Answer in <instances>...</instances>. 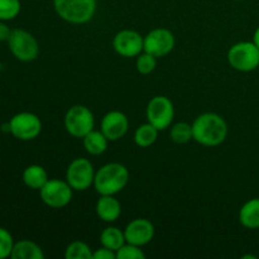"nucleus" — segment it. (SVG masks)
<instances>
[{"instance_id":"1","label":"nucleus","mask_w":259,"mask_h":259,"mask_svg":"<svg viewBox=\"0 0 259 259\" xmlns=\"http://www.w3.org/2000/svg\"><path fill=\"white\" fill-rule=\"evenodd\" d=\"M228 137V124L217 113H204L192 123V139L205 147H217Z\"/></svg>"},{"instance_id":"2","label":"nucleus","mask_w":259,"mask_h":259,"mask_svg":"<svg viewBox=\"0 0 259 259\" xmlns=\"http://www.w3.org/2000/svg\"><path fill=\"white\" fill-rule=\"evenodd\" d=\"M129 182V169L119 162H110L96 171L94 189L99 195L119 194Z\"/></svg>"},{"instance_id":"3","label":"nucleus","mask_w":259,"mask_h":259,"mask_svg":"<svg viewBox=\"0 0 259 259\" xmlns=\"http://www.w3.org/2000/svg\"><path fill=\"white\" fill-rule=\"evenodd\" d=\"M96 0H53V8L61 19L71 24H85L96 13Z\"/></svg>"},{"instance_id":"4","label":"nucleus","mask_w":259,"mask_h":259,"mask_svg":"<svg viewBox=\"0 0 259 259\" xmlns=\"http://www.w3.org/2000/svg\"><path fill=\"white\" fill-rule=\"evenodd\" d=\"M228 62L234 70L250 72L259 67V48L253 42H238L228 51Z\"/></svg>"},{"instance_id":"5","label":"nucleus","mask_w":259,"mask_h":259,"mask_svg":"<svg viewBox=\"0 0 259 259\" xmlns=\"http://www.w3.org/2000/svg\"><path fill=\"white\" fill-rule=\"evenodd\" d=\"M65 129L73 138L82 139L83 137L95 128V118L88 106L73 105L65 115Z\"/></svg>"},{"instance_id":"6","label":"nucleus","mask_w":259,"mask_h":259,"mask_svg":"<svg viewBox=\"0 0 259 259\" xmlns=\"http://www.w3.org/2000/svg\"><path fill=\"white\" fill-rule=\"evenodd\" d=\"M7 42L12 55L22 62H32L39 55V45L37 39L24 29H12Z\"/></svg>"},{"instance_id":"7","label":"nucleus","mask_w":259,"mask_h":259,"mask_svg":"<svg viewBox=\"0 0 259 259\" xmlns=\"http://www.w3.org/2000/svg\"><path fill=\"white\" fill-rule=\"evenodd\" d=\"M96 171L88 158H75L71 161L66 169V181L70 184L73 191H86L94 186Z\"/></svg>"},{"instance_id":"8","label":"nucleus","mask_w":259,"mask_h":259,"mask_svg":"<svg viewBox=\"0 0 259 259\" xmlns=\"http://www.w3.org/2000/svg\"><path fill=\"white\" fill-rule=\"evenodd\" d=\"M8 128L14 138L19 141H33L42 132V121L37 114L22 111L12 116Z\"/></svg>"},{"instance_id":"9","label":"nucleus","mask_w":259,"mask_h":259,"mask_svg":"<svg viewBox=\"0 0 259 259\" xmlns=\"http://www.w3.org/2000/svg\"><path fill=\"white\" fill-rule=\"evenodd\" d=\"M147 120L158 131L169 128L175 118V106L171 99L164 95H157L149 100L146 110Z\"/></svg>"},{"instance_id":"10","label":"nucleus","mask_w":259,"mask_h":259,"mask_svg":"<svg viewBox=\"0 0 259 259\" xmlns=\"http://www.w3.org/2000/svg\"><path fill=\"white\" fill-rule=\"evenodd\" d=\"M73 189L67 181L58 179H50L39 190L40 200L52 209H62L72 200Z\"/></svg>"},{"instance_id":"11","label":"nucleus","mask_w":259,"mask_h":259,"mask_svg":"<svg viewBox=\"0 0 259 259\" xmlns=\"http://www.w3.org/2000/svg\"><path fill=\"white\" fill-rule=\"evenodd\" d=\"M176 39L174 33L167 28H156L144 35V51L154 57L161 58L174 51Z\"/></svg>"},{"instance_id":"12","label":"nucleus","mask_w":259,"mask_h":259,"mask_svg":"<svg viewBox=\"0 0 259 259\" xmlns=\"http://www.w3.org/2000/svg\"><path fill=\"white\" fill-rule=\"evenodd\" d=\"M113 47L121 57H137L144 51V37L136 30L123 29L114 37Z\"/></svg>"},{"instance_id":"13","label":"nucleus","mask_w":259,"mask_h":259,"mask_svg":"<svg viewBox=\"0 0 259 259\" xmlns=\"http://www.w3.org/2000/svg\"><path fill=\"white\" fill-rule=\"evenodd\" d=\"M129 129V119L124 113L118 110L109 111L101 119L100 131L109 142H115L123 138Z\"/></svg>"},{"instance_id":"14","label":"nucleus","mask_w":259,"mask_h":259,"mask_svg":"<svg viewBox=\"0 0 259 259\" xmlns=\"http://www.w3.org/2000/svg\"><path fill=\"white\" fill-rule=\"evenodd\" d=\"M154 233H156L154 225L144 218L133 219L124 229L126 243L138 245V247H144L148 244L153 239Z\"/></svg>"},{"instance_id":"15","label":"nucleus","mask_w":259,"mask_h":259,"mask_svg":"<svg viewBox=\"0 0 259 259\" xmlns=\"http://www.w3.org/2000/svg\"><path fill=\"white\" fill-rule=\"evenodd\" d=\"M96 215L105 223H114L120 218L121 205L114 195H100L95 206Z\"/></svg>"},{"instance_id":"16","label":"nucleus","mask_w":259,"mask_h":259,"mask_svg":"<svg viewBox=\"0 0 259 259\" xmlns=\"http://www.w3.org/2000/svg\"><path fill=\"white\" fill-rule=\"evenodd\" d=\"M239 222L247 229H259V197L248 200L240 207Z\"/></svg>"},{"instance_id":"17","label":"nucleus","mask_w":259,"mask_h":259,"mask_svg":"<svg viewBox=\"0 0 259 259\" xmlns=\"http://www.w3.org/2000/svg\"><path fill=\"white\" fill-rule=\"evenodd\" d=\"M22 179L25 186L29 187L30 190H38L39 191L45 186L46 182L50 180V177H48L45 167L39 166V164H30L23 171Z\"/></svg>"},{"instance_id":"18","label":"nucleus","mask_w":259,"mask_h":259,"mask_svg":"<svg viewBox=\"0 0 259 259\" xmlns=\"http://www.w3.org/2000/svg\"><path fill=\"white\" fill-rule=\"evenodd\" d=\"M10 258L13 259H43L45 253L37 243L32 240H19L14 243Z\"/></svg>"},{"instance_id":"19","label":"nucleus","mask_w":259,"mask_h":259,"mask_svg":"<svg viewBox=\"0 0 259 259\" xmlns=\"http://www.w3.org/2000/svg\"><path fill=\"white\" fill-rule=\"evenodd\" d=\"M83 148L91 156H100L108 149L109 139L104 136L101 131H91L82 138Z\"/></svg>"},{"instance_id":"20","label":"nucleus","mask_w":259,"mask_h":259,"mask_svg":"<svg viewBox=\"0 0 259 259\" xmlns=\"http://www.w3.org/2000/svg\"><path fill=\"white\" fill-rule=\"evenodd\" d=\"M100 243L103 247L109 248L116 253V250L126 243L124 230H120L116 227L105 228L100 234Z\"/></svg>"},{"instance_id":"21","label":"nucleus","mask_w":259,"mask_h":259,"mask_svg":"<svg viewBox=\"0 0 259 259\" xmlns=\"http://www.w3.org/2000/svg\"><path fill=\"white\" fill-rule=\"evenodd\" d=\"M158 129L151 123H144L139 125L134 132V142L141 148H148V147L153 146L156 143L157 138H158Z\"/></svg>"},{"instance_id":"22","label":"nucleus","mask_w":259,"mask_h":259,"mask_svg":"<svg viewBox=\"0 0 259 259\" xmlns=\"http://www.w3.org/2000/svg\"><path fill=\"white\" fill-rule=\"evenodd\" d=\"M169 137L171 141L177 144H185L192 139V124L180 121V123L174 124L169 131Z\"/></svg>"},{"instance_id":"23","label":"nucleus","mask_w":259,"mask_h":259,"mask_svg":"<svg viewBox=\"0 0 259 259\" xmlns=\"http://www.w3.org/2000/svg\"><path fill=\"white\" fill-rule=\"evenodd\" d=\"M66 259H93V250L86 243L76 240L70 243L65 249Z\"/></svg>"},{"instance_id":"24","label":"nucleus","mask_w":259,"mask_h":259,"mask_svg":"<svg viewBox=\"0 0 259 259\" xmlns=\"http://www.w3.org/2000/svg\"><path fill=\"white\" fill-rule=\"evenodd\" d=\"M22 10L20 0H0V20L8 22L19 15Z\"/></svg>"},{"instance_id":"25","label":"nucleus","mask_w":259,"mask_h":259,"mask_svg":"<svg viewBox=\"0 0 259 259\" xmlns=\"http://www.w3.org/2000/svg\"><path fill=\"white\" fill-rule=\"evenodd\" d=\"M136 67L137 71H138L139 73H142V75H149V73H152L156 70L157 57H154L151 53L143 51L141 55L137 56Z\"/></svg>"},{"instance_id":"26","label":"nucleus","mask_w":259,"mask_h":259,"mask_svg":"<svg viewBox=\"0 0 259 259\" xmlns=\"http://www.w3.org/2000/svg\"><path fill=\"white\" fill-rule=\"evenodd\" d=\"M146 254L142 250V247L125 243L123 247L116 250V259H144Z\"/></svg>"},{"instance_id":"27","label":"nucleus","mask_w":259,"mask_h":259,"mask_svg":"<svg viewBox=\"0 0 259 259\" xmlns=\"http://www.w3.org/2000/svg\"><path fill=\"white\" fill-rule=\"evenodd\" d=\"M14 243L15 242L9 230L0 227V259L9 258L12 255Z\"/></svg>"},{"instance_id":"28","label":"nucleus","mask_w":259,"mask_h":259,"mask_svg":"<svg viewBox=\"0 0 259 259\" xmlns=\"http://www.w3.org/2000/svg\"><path fill=\"white\" fill-rule=\"evenodd\" d=\"M93 259H116V253L101 245V248L93 252Z\"/></svg>"},{"instance_id":"29","label":"nucleus","mask_w":259,"mask_h":259,"mask_svg":"<svg viewBox=\"0 0 259 259\" xmlns=\"http://www.w3.org/2000/svg\"><path fill=\"white\" fill-rule=\"evenodd\" d=\"M10 33H12V29L5 24V22L0 20V42H5L9 39Z\"/></svg>"},{"instance_id":"30","label":"nucleus","mask_w":259,"mask_h":259,"mask_svg":"<svg viewBox=\"0 0 259 259\" xmlns=\"http://www.w3.org/2000/svg\"><path fill=\"white\" fill-rule=\"evenodd\" d=\"M252 42L254 43V45L259 48V27L254 30V34H253V40H252Z\"/></svg>"},{"instance_id":"31","label":"nucleus","mask_w":259,"mask_h":259,"mask_svg":"<svg viewBox=\"0 0 259 259\" xmlns=\"http://www.w3.org/2000/svg\"><path fill=\"white\" fill-rule=\"evenodd\" d=\"M235 2H240V0H235Z\"/></svg>"}]
</instances>
